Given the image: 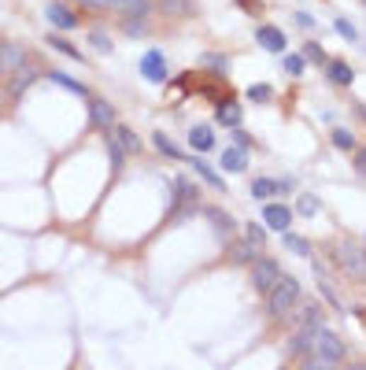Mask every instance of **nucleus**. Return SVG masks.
Wrapping results in <instances>:
<instances>
[{
	"label": "nucleus",
	"mask_w": 366,
	"mask_h": 370,
	"mask_svg": "<svg viewBox=\"0 0 366 370\" xmlns=\"http://www.w3.org/2000/svg\"><path fill=\"white\" fill-rule=\"evenodd\" d=\"M333 144H337L341 152H352L355 149V137L348 134V130H333Z\"/></svg>",
	"instance_id": "obj_30"
},
{
	"label": "nucleus",
	"mask_w": 366,
	"mask_h": 370,
	"mask_svg": "<svg viewBox=\"0 0 366 370\" xmlns=\"http://www.w3.org/2000/svg\"><path fill=\"white\" fill-rule=\"evenodd\" d=\"M304 63H307L304 56H289V59H285V67H289V74H304Z\"/></svg>",
	"instance_id": "obj_37"
},
{
	"label": "nucleus",
	"mask_w": 366,
	"mask_h": 370,
	"mask_svg": "<svg viewBox=\"0 0 366 370\" xmlns=\"http://www.w3.org/2000/svg\"><path fill=\"white\" fill-rule=\"evenodd\" d=\"M163 11H171V15H189V0H163Z\"/></svg>",
	"instance_id": "obj_32"
},
{
	"label": "nucleus",
	"mask_w": 366,
	"mask_h": 370,
	"mask_svg": "<svg viewBox=\"0 0 366 370\" xmlns=\"http://www.w3.org/2000/svg\"><path fill=\"white\" fill-rule=\"evenodd\" d=\"M296 207H299V215H314V212H319V200H314L311 192H304V197H299V204H296Z\"/></svg>",
	"instance_id": "obj_33"
},
{
	"label": "nucleus",
	"mask_w": 366,
	"mask_h": 370,
	"mask_svg": "<svg viewBox=\"0 0 366 370\" xmlns=\"http://www.w3.org/2000/svg\"><path fill=\"white\" fill-rule=\"evenodd\" d=\"M311 352H314V363H341L344 359V341L333 330L319 326L311 337Z\"/></svg>",
	"instance_id": "obj_2"
},
{
	"label": "nucleus",
	"mask_w": 366,
	"mask_h": 370,
	"mask_svg": "<svg viewBox=\"0 0 366 370\" xmlns=\"http://www.w3.org/2000/svg\"><path fill=\"white\" fill-rule=\"evenodd\" d=\"M152 141H156V149L163 152V156H171V159H181V149L174 141H166V134H152Z\"/></svg>",
	"instance_id": "obj_25"
},
{
	"label": "nucleus",
	"mask_w": 366,
	"mask_h": 370,
	"mask_svg": "<svg viewBox=\"0 0 366 370\" xmlns=\"http://www.w3.org/2000/svg\"><path fill=\"white\" fill-rule=\"evenodd\" d=\"M248 241H252V245L263 252V245H266V230H263V226H256V222H248Z\"/></svg>",
	"instance_id": "obj_31"
},
{
	"label": "nucleus",
	"mask_w": 366,
	"mask_h": 370,
	"mask_svg": "<svg viewBox=\"0 0 366 370\" xmlns=\"http://www.w3.org/2000/svg\"><path fill=\"white\" fill-rule=\"evenodd\" d=\"M78 4H81V8H96V11H100V8H108V0H78Z\"/></svg>",
	"instance_id": "obj_38"
},
{
	"label": "nucleus",
	"mask_w": 366,
	"mask_h": 370,
	"mask_svg": "<svg viewBox=\"0 0 366 370\" xmlns=\"http://www.w3.org/2000/svg\"><path fill=\"white\" fill-rule=\"evenodd\" d=\"M89 119H93V126H100V130H111V126H115V111H111L108 100L89 96Z\"/></svg>",
	"instance_id": "obj_4"
},
{
	"label": "nucleus",
	"mask_w": 366,
	"mask_h": 370,
	"mask_svg": "<svg viewBox=\"0 0 366 370\" xmlns=\"http://www.w3.org/2000/svg\"><path fill=\"white\" fill-rule=\"evenodd\" d=\"M266 296H270V315L274 318H285L289 311H292V303L299 300V282L289 274H278V282L270 285V289H266Z\"/></svg>",
	"instance_id": "obj_1"
},
{
	"label": "nucleus",
	"mask_w": 366,
	"mask_h": 370,
	"mask_svg": "<svg viewBox=\"0 0 366 370\" xmlns=\"http://www.w3.org/2000/svg\"><path fill=\"white\" fill-rule=\"evenodd\" d=\"M296 23H299V26H314V19H311L307 11H299V15H296Z\"/></svg>",
	"instance_id": "obj_41"
},
{
	"label": "nucleus",
	"mask_w": 366,
	"mask_h": 370,
	"mask_svg": "<svg viewBox=\"0 0 366 370\" xmlns=\"http://www.w3.org/2000/svg\"><path fill=\"white\" fill-rule=\"evenodd\" d=\"M189 144L196 152H207L211 144H215V134H211V126H193V134H189Z\"/></svg>",
	"instance_id": "obj_17"
},
{
	"label": "nucleus",
	"mask_w": 366,
	"mask_h": 370,
	"mask_svg": "<svg viewBox=\"0 0 366 370\" xmlns=\"http://www.w3.org/2000/svg\"><path fill=\"white\" fill-rule=\"evenodd\" d=\"M285 248L296 252V255H311V245H307V241L296 237V233H289V230H285Z\"/></svg>",
	"instance_id": "obj_28"
},
{
	"label": "nucleus",
	"mask_w": 366,
	"mask_h": 370,
	"mask_svg": "<svg viewBox=\"0 0 366 370\" xmlns=\"http://www.w3.org/2000/svg\"><path fill=\"white\" fill-rule=\"evenodd\" d=\"M204 215L215 222V230H219V233H233V219L226 212H219V207H204Z\"/></svg>",
	"instance_id": "obj_20"
},
{
	"label": "nucleus",
	"mask_w": 366,
	"mask_h": 370,
	"mask_svg": "<svg viewBox=\"0 0 366 370\" xmlns=\"http://www.w3.org/2000/svg\"><path fill=\"white\" fill-rule=\"evenodd\" d=\"M219 119L226 122V126H241V108L229 100V108L226 104H219Z\"/></svg>",
	"instance_id": "obj_27"
},
{
	"label": "nucleus",
	"mask_w": 366,
	"mask_h": 370,
	"mask_svg": "<svg viewBox=\"0 0 366 370\" xmlns=\"http://www.w3.org/2000/svg\"><path fill=\"white\" fill-rule=\"evenodd\" d=\"M89 41H93V48H96L100 56H108V52H111V37L104 34V30H93V37H89Z\"/></svg>",
	"instance_id": "obj_29"
},
{
	"label": "nucleus",
	"mask_w": 366,
	"mask_h": 370,
	"mask_svg": "<svg viewBox=\"0 0 366 370\" xmlns=\"http://www.w3.org/2000/svg\"><path fill=\"white\" fill-rule=\"evenodd\" d=\"M263 222H266L270 230H281V233H285V230H289V222H292V212H289L285 204H266Z\"/></svg>",
	"instance_id": "obj_6"
},
{
	"label": "nucleus",
	"mask_w": 366,
	"mask_h": 370,
	"mask_svg": "<svg viewBox=\"0 0 366 370\" xmlns=\"http://www.w3.org/2000/svg\"><path fill=\"white\" fill-rule=\"evenodd\" d=\"M108 159H111V170H122V167H126V163H122V159H126V152H122L119 137H115L111 130H108Z\"/></svg>",
	"instance_id": "obj_19"
},
{
	"label": "nucleus",
	"mask_w": 366,
	"mask_h": 370,
	"mask_svg": "<svg viewBox=\"0 0 366 370\" xmlns=\"http://www.w3.org/2000/svg\"><path fill=\"white\" fill-rule=\"evenodd\" d=\"M48 45L56 48V52H63V56H71V59H81V48H74L67 37H48Z\"/></svg>",
	"instance_id": "obj_26"
},
{
	"label": "nucleus",
	"mask_w": 366,
	"mask_h": 370,
	"mask_svg": "<svg viewBox=\"0 0 366 370\" xmlns=\"http://www.w3.org/2000/svg\"><path fill=\"white\" fill-rule=\"evenodd\" d=\"M329 82H333V86H352V82H355V71L348 67L344 59H333V63H329Z\"/></svg>",
	"instance_id": "obj_14"
},
{
	"label": "nucleus",
	"mask_w": 366,
	"mask_h": 370,
	"mask_svg": "<svg viewBox=\"0 0 366 370\" xmlns=\"http://www.w3.org/2000/svg\"><path fill=\"white\" fill-rule=\"evenodd\" d=\"M108 8H119V11L133 15V19H144V15H148V0H108Z\"/></svg>",
	"instance_id": "obj_16"
},
{
	"label": "nucleus",
	"mask_w": 366,
	"mask_h": 370,
	"mask_svg": "<svg viewBox=\"0 0 366 370\" xmlns=\"http://www.w3.org/2000/svg\"><path fill=\"white\" fill-rule=\"evenodd\" d=\"M270 96H274L270 86H252V89H248V100H270Z\"/></svg>",
	"instance_id": "obj_36"
},
{
	"label": "nucleus",
	"mask_w": 366,
	"mask_h": 370,
	"mask_svg": "<svg viewBox=\"0 0 366 370\" xmlns=\"http://www.w3.org/2000/svg\"><path fill=\"white\" fill-rule=\"evenodd\" d=\"M237 4H241V8H248L252 15H259V0H237Z\"/></svg>",
	"instance_id": "obj_40"
},
{
	"label": "nucleus",
	"mask_w": 366,
	"mask_h": 370,
	"mask_svg": "<svg viewBox=\"0 0 366 370\" xmlns=\"http://www.w3.org/2000/svg\"><path fill=\"white\" fill-rule=\"evenodd\" d=\"M23 59H26L23 45H4V48H0V74L19 71V67H23Z\"/></svg>",
	"instance_id": "obj_9"
},
{
	"label": "nucleus",
	"mask_w": 366,
	"mask_h": 370,
	"mask_svg": "<svg viewBox=\"0 0 366 370\" xmlns=\"http://www.w3.org/2000/svg\"><path fill=\"white\" fill-rule=\"evenodd\" d=\"M222 170H229V174H244V170H248V156H244V149H226V152H222Z\"/></svg>",
	"instance_id": "obj_12"
},
{
	"label": "nucleus",
	"mask_w": 366,
	"mask_h": 370,
	"mask_svg": "<svg viewBox=\"0 0 366 370\" xmlns=\"http://www.w3.org/2000/svg\"><path fill=\"white\" fill-rule=\"evenodd\" d=\"M45 15H48V23L59 26V30H74V26H78V19L71 15V8H63V4H48Z\"/></svg>",
	"instance_id": "obj_11"
},
{
	"label": "nucleus",
	"mask_w": 366,
	"mask_h": 370,
	"mask_svg": "<svg viewBox=\"0 0 366 370\" xmlns=\"http://www.w3.org/2000/svg\"><path fill=\"white\" fill-rule=\"evenodd\" d=\"M256 255H259V248L252 245V241H244V245H237V248H233V263H252Z\"/></svg>",
	"instance_id": "obj_24"
},
{
	"label": "nucleus",
	"mask_w": 366,
	"mask_h": 370,
	"mask_svg": "<svg viewBox=\"0 0 366 370\" xmlns=\"http://www.w3.org/2000/svg\"><path fill=\"white\" fill-rule=\"evenodd\" d=\"M289 189H292V182L256 178V182H252V197H256V200H270V197H278V192H289Z\"/></svg>",
	"instance_id": "obj_8"
},
{
	"label": "nucleus",
	"mask_w": 366,
	"mask_h": 370,
	"mask_svg": "<svg viewBox=\"0 0 366 370\" xmlns=\"http://www.w3.org/2000/svg\"><path fill=\"white\" fill-rule=\"evenodd\" d=\"M333 26H337V34H341V37H348V41H359V34H355V26H352V23H348V19H337V23H333Z\"/></svg>",
	"instance_id": "obj_35"
},
{
	"label": "nucleus",
	"mask_w": 366,
	"mask_h": 370,
	"mask_svg": "<svg viewBox=\"0 0 366 370\" xmlns=\"http://www.w3.org/2000/svg\"><path fill=\"white\" fill-rule=\"evenodd\" d=\"M48 78H52V82H56V86H63V89H71V93H78V96H89V89H86V86H81V82H74V78H67L63 71H52V74H48Z\"/></svg>",
	"instance_id": "obj_23"
},
{
	"label": "nucleus",
	"mask_w": 366,
	"mask_h": 370,
	"mask_svg": "<svg viewBox=\"0 0 366 370\" xmlns=\"http://www.w3.org/2000/svg\"><path fill=\"white\" fill-rule=\"evenodd\" d=\"M141 74L148 82H166V63H163V52H144L141 56Z\"/></svg>",
	"instance_id": "obj_5"
},
{
	"label": "nucleus",
	"mask_w": 366,
	"mask_h": 370,
	"mask_svg": "<svg viewBox=\"0 0 366 370\" xmlns=\"http://www.w3.org/2000/svg\"><path fill=\"white\" fill-rule=\"evenodd\" d=\"M193 170H196V174H200V178H204L211 189H222V178H219V174H215V170H211V167H207V163H204V159H200V156L193 159Z\"/></svg>",
	"instance_id": "obj_21"
},
{
	"label": "nucleus",
	"mask_w": 366,
	"mask_h": 370,
	"mask_svg": "<svg viewBox=\"0 0 366 370\" xmlns=\"http://www.w3.org/2000/svg\"><path fill=\"white\" fill-rule=\"evenodd\" d=\"M341 263L352 270L355 278H362V248H359V245H344V248H341Z\"/></svg>",
	"instance_id": "obj_13"
},
{
	"label": "nucleus",
	"mask_w": 366,
	"mask_h": 370,
	"mask_svg": "<svg viewBox=\"0 0 366 370\" xmlns=\"http://www.w3.org/2000/svg\"><path fill=\"white\" fill-rule=\"evenodd\" d=\"M252 263H256V267H252V285L259 289V293H266V289H270V285L278 282L281 270H278V263H274V260H259V255H256Z\"/></svg>",
	"instance_id": "obj_3"
},
{
	"label": "nucleus",
	"mask_w": 366,
	"mask_h": 370,
	"mask_svg": "<svg viewBox=\"0 0 366 370\" xmlns=\"http://www.w3.org/2000/svg\"><path fill=\"white\" fill-rule=\"evenodd\" d=\"M304 59H311V63H322V59H326V52H322V45H314V41H307V45H304Z\"/></svg>",
	"instance_id": "obj_34"
},
{
	"label": "nucleus",
	"mask_w": 366,
	"mask_h": 370,
	"mask_svg": "<svg viewBox=\"0 0 366 370\" xmlns=\"http://www.w3.org/2000/svg\"><path fill=\"white\" fill-rule=\"evenodd\" d=\"M233 141H237V149H248V134L244 130H233Z\"/></svg>",
	"instance_id": "obj_39"
},
{
	"label": "nucleus",
	"mask_w": 366,
	"mask_h": 370,
	"mask_svg": "<svg viewBox=\"0 0 366 370\" xmlns=\"http://www.w3.org/2000/svg\"><path fill=\"white\" fill-rule=\"evenodd\" d=\"M296 326L319 330V326H322V303H304V308L296 311Z\"/></svg>",
	"instance_id": "obj_10"
},
{
	"label": "nucleus",
	"mask_w": 366,
	"mask_h": 370,
	"mask_svg": "<svg viewBox=\"0 0 366 370\" xmlns=\"http://www.w3.org/2000/svg\"><path fill=\"white\" fill-rule=\"evenodd\" d=\"M256 41L266 48V52H285V45H289L285 34H281L278 26H259V30H256Z\"/></svg>",
	"instance_id": "obj_7"
},
{
	"label": "nucleus",
	"mask_w": 366,
	"mask_h": 370,
	"mask_svg": "<svg viewBox=\"0 0 366 370\" xmlns=\"http://www.w3.org/2000/svg\"><path fill=\"white\" fill-rule=\"evenodd\" d=\"M15 78H11V96H23L30 86H33V78H38V71L33 67H19V71H11Z\"/></svg>",
	"instance_id": "obj_15"
},
{
	"label": "nucleus",
	"mask_w": 366,
	"mask_h": 370,
	"mask_svg": "<svg viewBox=\"0 0 366 370\" xmlns=\"http://www.w3.org/2000/svg\"><path fill=\"white\" fill-rule=\"evenodd\" d=\"M115 137H119V144H122V152H141V141H137V134L130 130V126H115L111 130Z\"/></svg>",
	"instance_id": "obj_18"
},
{
	"label": "nucleus",
	"mask_w": 366,
	"mask_h": 370,
	"mask_svg": "<svg viewBox=\"0 0 366 370\" xmlns=\"http://www.w3.org/2000/svg\"><path fill=\"white\" fill-rule=\"evenodd\" d=\"M311 337H314V330H307V326H299V333H296V341L289 345V356H304V352L311 348Z\"/></svg>",
	"instance_id": "obj_22"
}]
</instances>
